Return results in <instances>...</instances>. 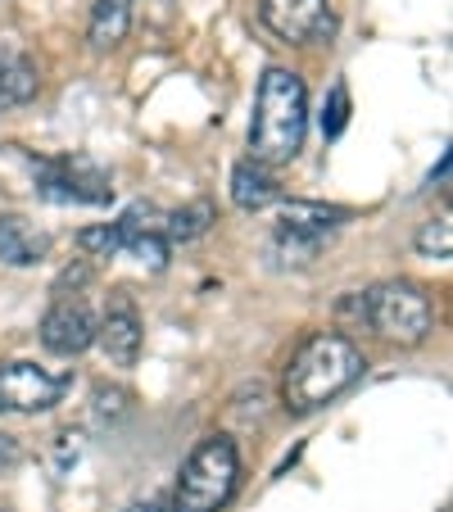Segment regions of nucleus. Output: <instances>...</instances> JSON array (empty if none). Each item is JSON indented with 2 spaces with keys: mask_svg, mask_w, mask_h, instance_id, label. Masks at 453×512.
I'll return each mask as SVG.
<instances>
[{
  "mask_svg": "<svg viewBox=\"0 0 453 512\" xmlns=\"http://www.w3.org/2000/svg\"><path fill=\"white\" fill-rule=\"evenodd\" d=\"M363 349L340 331H313L281 377V404L290 413H318L363 377Z\"/></svg>",
  "mask_w": 453,
  "mask_h": 512,
  "instance_id": "f257e3e1",
  "label": "nucleus"
},
{
  "mask_svg": "<svg viewBox=\"0 0 453 512\" xmlns=\"http://www.w3.org/2000/svg\"><path fill=\"white\" fill-rule=\"evenodd\" d=\"M304 132H309V91H304V78L272 64L259 78V96H254L250 159L263 168L290 164L304 150Z\"/></svg>",
  "mask_w": 453,
  "mask_h": 512,
  "instance_id": "f03ea898",
  "label": "nucleus"
},
{
  "mask_svg": "<svg viewBox=\"0 0 453 512\" xmlns=\"http://www.w3.org/2000/svg\"><path fill=\"white\" fill-rule=\"evenodd\" d=\"M236 481H241V454L227 435H204L182 463L173 490V512H218L232 503Z\"/></svg>",
  "mask_w": 453,
  "mask_h": 512,
  "instance_id": "7ed1b4c3",
  "label": "nucleus"
},
{
  "mask_svg": "<svg viewBox=\"0 0 453 512\" xmlns=\"http://www.w3.org/2000/svg\"><path fill=\"white\" fill-rule=\"evenodd\" d=\"M367 322L372 331L390 340V345H422L431 336V295H426L417 281H381V286L367 290Z\"/></svg>",
  "mask_w": 453,
  "mask_h": 512,
  "instance_id": "20e7f679",
  "label": "nucleus"
},
{
  "mask_svg": "<svg viewBox=\"0 0 453 512\" xmlns=\"http://www.w3.org/2000/svg\"><path fill=\"white\" fill-rule=\"evenodd\" d=\"M32 173H37V191L46 200H64V204H109L114 200V186L109 173L96 168L91 159H28Z\"/></svg>",
  "mask_w": 453,
  "mask_h": 512,
  "instance_id": "39448f33",
  "label": "nucleus"
},
{
  "mask_svg": "<svg viewBox=\"0 0 453 512\" xmlns=\"http://www.w3.org/2000/svg\"><path fill=\"white\" fill-rule=\"evenodd\" d=\"M259 23L290 46H318L336 37L331 0H259Z\"/></svg>",
  "mask_w": 453,
  "mask_h": 512,
  "instance_id": "423d86ee",
  "label": "nucleus"
},
{
  "mask_svg": "<svg viewBox=\"0 0 453 512\" xmlns=\"http://www.w3.org/2000/svg\"><path fill=\"white\" fill-rule=\"evenodd\" d=\"M68 377L64 372L37 368V363H5L0 368V417L46 413L64 399Z\"/></svg>",
  "mask_w": 453,
  "mask_h": 512,
  "instance_id": "0eeeda50",
  "label": "nucleus"
},
{
  "mask_svg": "<svg viewBox=\"0 0 453 512\" xmlns=\"http://www.w3.org/2000/svg\"><path fill=\"white\" fill-rule=\"evenodd\" d=\"M96 313L87 309V304H73V300H55V309L41 318V345L50 349V354H82V349L96 345Z\"/></svg>",
  "mask_w": 453,
  "mask_h": 512,
  "instance_id": "6e6552de",
  "label": "nucleus"
},
{
  "mask_svg": "<svg viewBox=\"0 0 453 512\" xmlns=\"http://www.w3.org/2000/svg\"><path fill=\"white\" fill-rule=\"evenodd\" d=\"M96 345L114 368H132L136 358H141V318H136V309L127 300L109 304L105 322L96 327Z\"/></svg>",
  "mask_w": 453,
  "mask_h": 512,
  "instance_id": "1a4fd4ad",
  "label": "nucleus"
},
{
  "mask_svg": "<svg viewBox=\"0 0 453 512\" xmlns=\"http://www.w3.org/2000/svg\"><path fill=\"white\" fill-rule=\"evenodd\" d=\"M50 254V236L37 232L19 213H0V263L10 268H32Z\"/></svg>",
  "mask_w": 453,
  "mask_h": 512,
  "instance_id": "9d476101",
  "label": "nucleus"
},
{
  "mask_svg": "<svg viewBox=\"0 0 453 512\" xmlns=\"http://www.w3.org/2000/svg\"><path fill=\"white\" fill-rule=\"evenodd\" d=\"M41 91V73L28 59V50L19 46H0V109H19L32 105Z\"/></svg>",
  "mask_w": 453,
  "mask_h": 512,
  "instance_id": "9b49d317",
  "label": "nucleus"
},
{
  "mask_svg": "<svg viewBox=\"0 0 453 512\" xmlns=\"http://www.w3.org/2000/svg\"><path fill=\"white\" fill-rule=\"evenodd\" d=\"M345 223V209H327L313 200H286L277 218V232L290 236H313V241H331V232Z\"/></svg>",
  "mask_w": 453,
  "mask_h": 512,
  "instance_id": "f8f14e48",
  "label": "nucleus"
},
{
  "mask_svg": "<svg viewBox=\"0 0 453 512\" xmlns=\"http://www.w3.org/2000/svg\"><path fill=\"white\" fill-rule=\"evenodd\" d=\"M277 200H281V186L263 164L241 159V164L232 168V204L236 209L259 213V209H268V204H277Z\"/></svg>",
  "mask_w": 453,
  "mask_h": 512,
  "instance_id": "ddd939ff",
  "label": "nucleus"
},
{
  "mask_svg": "<svg viewBox=\"0 0 453 512\" xmlns=\"http://www.w3.org/2000/svg\"><path fill=\"white\" fill-rule=\"evenodd\" d=\"M132 5L136 0H96V5H91V28H87L91 50L105 55V50L123 46L127 28H132Z\"/></svg>",
  "mask_w": 453,
  "mask_h": 512,
  "instance_id": "4468645a",
  "label": "nucleus"
},
{
  "mask_svg": "<svg viewBox=\"0 0 453 512\" xmlns=\"http://www.w3.org/2000/svg\"><path fill=\"white\" fill-rule=\"evenodd\" d=\"M218 223V209H213L209 200H195V204H186V209H177V213H168V227H164V241H200L209 227Z\"/></svg>",
  "mask_w": 453,
  "mask_h": 512,
  "instance_id": "2eb2a0df",
  "label": "nucleus"
},
{
  "mask_svg": "<svg viewBox=\"0 0 453 512\" xmlns=\"http://www.w3.org/2000/svg\"><path fill=\"white\" fill-rule=\"evenodd\" d=\"M123 254H132L136 263H145V268H168V241L155 232V227H141V232H132L127 236V245H123Z\"/></svg>",
  "mask_w": 453,
  "mask_h": 512,
  "instance_id": "dca6fc26",
  "label": "nucleus"
},
{
  "mask_svg": "<svg viewBox=\"0 0 453 512\" xmlns=\"http://www.w3.org/2000/svg\"><path fill=\"white\" fill-rule=\"evenodd\" d=\"M417 254H426V259H449V254H453V223H449V213L431 218V223L417 232Z\"/></svg>",
  "mask_w": 453,
  "mask_h": 512,
  "instance_id": "f3484780",
  "label": "nucleus"
},
{
  "mask_svg": "<svg viewBox=\"0 0 453 512\" xmlns=\"http://www.w3.org/2000/svg\"><path fill=\"white\" fill-rule=\"evenodd\" d=\"M349 114H354V105H349V87L336 82V87L327 91V105H322V136L336 141V136L349 127Z\"/></svg>",
  "mask_w": 453,
  "mask_h": 512,
  "instance_id": "a211bd4d",
  "label": "nucleus"
},
{
  "mask_svg": "<svg viewBox=\"0 0 453 512\" xmlns=\"http://www.w3.org/2000/svg\"><path fill=\"white\" fill-rule=\"evenodd\" d=\"M127 404H132V395H127L123 386H96V395H91L96 422H118V417L127 413Z\"/></svg>",
  "mask_w": 453,
  "mask_h": 512,
  "instance_id": "6ab92c4d",
  "label": "nucleus"
},
{
  "mask_svg": "<svg viewBox=\"0 0 453 512\" xmlns=\"http://www.w3.org/2000/svg\"><path fill=\"white\" fill-rule=\"evenodd\" d=\"M327 241H313V236H290V232H277V254L286 263H313L322 254Z\"/></svg>",
  "mask_w": 453,
  "mask_h": 512,
  "instance_id": "aec40b11",
  "label": "nucleus"
},
{
  "mask_svg": "<svg viewBox=\"0 0 453 512\" xmlns=\"http://www.w3.org/2000/svg\"><path fill=\"white\" fill-rule=\"evenodd\" d=\"M87 281H91V268H87V263H78V268H64V272H59V281H55V295L64 300L68 286L78 290V286H87Z\"/></svg>",
  "mask_w": 453,
  "mask_h": 512,
  "instance_id": "412c9836",
  "label": "nucleus"
},
{
  "mask_svg": "<svg viewBox=\"0 0 453 512\" xmlns=\"http://www.w3.org/2000/svg\"><path fill=\"white\" fill-rule=\"evenodd\" d=\"M23 463V449H19V440L14 435H5L0 431V472H10V467H19Z\"/></svg>",
  "mask_w": 453,
  "mask_h": 512,
  "instance_id": "4be33fe9",
  "label": "nucleus"
},
{
  "mask_svg": "<svg viewBox=\"0 0 453 512\" xmlns=\"http://www.w3.org/2000/svg\"><path fill=\"white\" fill-rule=\"evenodd\" d=\"M123 512H159V503H132V508H123Z\"/></svg>",
  "mask_w": 453,
  "mask_h": 512,
  "instance_id": "5701e85b",
  "label": "nucleus"
},
{
  "mask_svg": "<svg viewBox=\"0 0 453 512\" xmlns=\"http://www.w3.org/2000/svg\"><path fill=\"white\" fill-rule=\"evenodd\" d=\"M0 512H5V508H0Z\"/></svg>",
  "mask_w": 453,
  "mask_h": 512,
  "instance_id": "b1692460",
  "label": "nucleus"
}]
</instances>
